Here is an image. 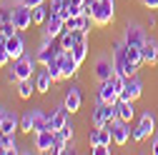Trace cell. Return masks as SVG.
<instances>
[{
  "label": "cell",
  "instance_id": "cell-18",
  "mask_svg": "<svg viewBox=\"0 0 158 155\" xmlns=\"http://www.w3.org/2000/svg\"><path fill=\"white\" fill-rule=\"evenodd\" d=\"M158 63V40L156 38H146L143 43V65H156Z\"/></svg>",
  "mask_w": 158,
  "mask_h": 155
},
{
  "label": "cell",
  "instance_id": "cell-29",
  "mask_svg": "<svg viewBox=\"0 0 158 155\" xmlns=\"http://www.w3.org/2000/svg\"><path fill=\"white\" fill-rule=\"evenodd\" d=\"M33 118H35V113H33V110H25V113L20 115V130H18V133L30 135V133H33Z\"/></svg>",
  "mask_w": 158,
  "mask_h": 155
},
{
  "label": "cell",
  "instance_id": "cell-1",
  "mask_svg": "<svg viewBox=\"0 0 158 155\" xmlns=\"http://www.w3.org/2000/svg\"><path fill=\"white\" fill-rule=\"evenodd\" d=\"M38 60L33 55H20L18 60H13V68H10V73H8V80L10 83H18V80H28V78H33L38 70Z\"/></svg>",
  "mask_w": 158,
  "mask_h": 155
},
{
  "label": "cell",
  "instance_id": "cell-38",
  "mask_svg": "<svg viewBox=\"0 0 158 155\" xmlns=\"http://www.w3.org/2000/svg\"><path fill=\"white\" fill-rule=\"evenodd\" d=\"M148 25H151V28H156V25H158V20H156V15H153V10H151V15H148Z\"/></svg>",
  "mask_w": 158,
  "mask_h": 155
},
{
  "label": "cell",
  "instance_id": "cell-12",
  "mask_svg": "<svg viewBox=\"0 0 158 155\" xmlns=\"http://www.w3.org/2000/svg\"><path fill=\"white\" fill-rule=\"evenodd\" d=\"M93 75H95V80H98V83H101V80H108V78L115 75V65H113V60H110L108 55H101V58L95 60Z\"/></svg>",
  "mask_w": 158,
  "mask_h": 155
},
{
  "label": "cell",
  "instance_id": "cell-28",
  "mask_svg": "<svg viewBox=\"0 0 158 155\" xmlns=\"http://www.w3.org/2000/svg\"><path fill=\"white\" fill-rule=\"evenodd\" d=\"M48 73H50V78H53V80L58 83V80H65V78H63V68H60V60H58V58H53V60L48 63V65H43Z\"/></svg>",
  "mask_w": 158,
  "mask_h": 155
},
{
  "label": "cell",
  "instance_id": "cell-17",
  "mask_svg": "<svg viewBox=\"0 0 158 155\" xmlns=\"http://www.w3.org/2000/svg\"><path fill=\"white\" fill-rule=\"evenodd\" d=\"M15 25H13V18H10V10L3 8L0 10V43H5L10 35H15Z\"/></svg>",
  "mask_w": 158,
  "mask_h": 155
},
{
  "label": "cell",
  "instance_id": "cell-23",
  "mask_svg": "<svg viewBox=\"0 0 158 155\" xmlns=\"http://www.w3.org/2000/svg\"><path fill=\"white\" fill-rule=\"evenodd\" d=\"M15 85H18V98H20V100H30V95H33V93H38V90H35V80H33V78H28V80H18Z\"/></svg>",
  "mask_w": 158,
  "mask_h": 155
},
{
  "label": "cell",
  "instance_id": "cell-25",
  "mask_svg": "<svg viewBox=\"0 0 158 155\" xmlns=\"http://www.w3.org/2000/svg\"><path fill=\"white\" fill-rule=\"evenodd\" d=\"M58 43H60L63 50H73V45L78 43V30H63L60 38H58Z\"/></svg>",
  "mask_w": 158,
  "mask_h": 155
},
{
  "label": "cell",
  "instance_id": "cell-16",
  "mask_svg": "<svg viewBox=\"0 0 158 155\" xmlns=\"http://www.w3.org/2000/svg\"><path fill=\"white\" fill-rule=\"evenodd\" d=\"M5 48H8V53H10L13 60H18L20 55H25V38H23V33L10 35L8 40H5Z\"/></svg>",
  "mask_w": 158,
  "mask_h": 155
},
{
  "label": "cell",
  "instance_id": "cell-4",
  "mask_svg": "<svg viewBox=\"0 0 158 155\" xmlns=\"http://www.w3.org/2000/svg\"><path fill=\"white\" fill-rule=\"evenodd\" d=\"M113 65H115V73H121L126 78H131V75L138 73V65H133L128 60V55H126V43L123 40L113 45Z\"/></svg>",
  "mask_w": 158,
  "mask_h": 155
},
{
  "label": "cell",
  "instance_id": "cell-13",
  "mask_svg": "<svg viewBox=\"0 0 158 155\" xmlns=\"http://www.w3.org/2000/svg\"><path fill=\"white\" fill-rule=\"evenodd\" d=\"M98 100L101 103H115L118 100V85L113 83V78L98 83Z\"/></svg>",
  "mask_w": 158,
  "mask_h": 155
},
{
  "label": "cell",
  "instance_id": "cell-37",
  "mask_svg": "<svg viewBox=\"0 0 158 155\" xmlns=\"http://www.w3.org/2000/svg\"><path fill=\"white\" fill-rule=\"evenodd\" d=\"M151 153H153V155H158V133L153 135V140H151Z\"/></svg>",
  "mask_w": 158,
  "mask_h": 155
},
{
  "label": "cell",
  "instance_id": "cell-3",
  "mask_svg": "<svg viewBox=\"0 0 158 155\" xmlns=\"http://www.w3.org/2000/svg\"><path fill=\"white\" fill-rule=\"evenodd\" d=\"M153 133H156V115L148 110V113H143V115H141L138 125H135V128H131V140H133V143H143V140H148V138H151Z\"/></svg>",
  "mask_w": 158,
  "mask_h": 155
},
{
  "label": "cell",
  "instance_id": "cell-33",
  "mask_svg": "<svg viewBox=\"0 0 158 155\" xmlns=\"http://www.w3.org/2000/svg\"><path fill=\"white\" fill-rule=\"evenodd\" d=\"M48 0H18V5H25V8H38V5H45Z\"/></svg>",
  "mask_w": 158,
  "mask_h": 155
},
{
  "label": "cell",
  "instance_id": "cell-6",
  "mask_svg": "<svg viewBox=\"0 0 158 155\" xmlns=\"http://www.w3.org/2000/svg\"><path fill=\"white\" fill-rule=\"evenodd\" d=\"M141 95H143V80H141L138 75L126 78V85H123V90H121L118 98H121V100H128V103H135Z\"/></svg>",
  "mask_w": 158,
  "mask_h": 155
},
{
  "label": "cell",
  "instance_id": "cell-22",
  "mask_svg": "<svg viewBox=\"0 0 158 155\" xmlns=\"http://www.w3.org/2000/svg\"><path fill=\"white\" fill-rule=\"evenodd\" d=\"M33 113H35V118H33V133H40V130L50 128V115L43 113V108H35Z\"/></svg>",
  "mask_w": 158,
  "mask_h": 155
},
{
  "label": "cell",
  "instance_id": "cell-35",
  "mask_svg": "<svg viewBox=\"0 0 158 155\" xmlns=\"http://www.w3.org/2000/svg\"><path fill=\"white\" fill-rule=\"evenodd\" d=\"M70 153H75V140L70 138V140H65V145H63V153L60 155H70Z\"/></svg>",
  "mask_w": 158,
  "mask_h": 155
},
{
  "label": "cell",
  "instance_id": "cell-8",
  "mask_svg": "<svg viewBox=\"0 0 158 155\" xmlns=\"http://www.w3.org/2000/svg\"><path fill=\"white\" fill-rule=\"evenodd\" d=\"M63 30H65V18L60 13H50V18H48L45 25H43V35L50 38V40H58Z\"/></svg>",
  "mask_w": 158,
  "mask_h": 155
},
{
  "label": "cell",
  "instance_id": "cell-20",
  "mask_svg": "<svg viewBox=\"0 0 158 155\" xmlns=\"http://www.w3.org/2000/svg\"><path fill=\"white\" fill-rule=\"evenodd\" d=\"M115 108H118V118H121V120L131 123V120L135 118V105H133V103H128V100H121V98H118V100H115Z\"/></svg>",
  "mask_w": 158,
  "mask_h": 155
},
{
  "label": "cell",
  "instance_id": "cell-14",
  "mask_svg": "<svg viewBox=\"0 0 158 155\" xmlns=\"http://www.w3.org/2000/svg\"><path fill=\"white\" fill-rule=\"evenodd\" d=\"M63 105H65L70 113H78V110H81V105H83V93H81V88H78V85H70V88L65 90Z\"/></svg>",
  "mask_w": 158,
  "mask_h": 155
},
{
  "label": "cell",
  "instance_id": "cell-7",
  "mask_svg": "<svg viewBox=\"0 0 158 155\" xmlns=\"http://www.w3.org/2000/svg\"><path fill=\"white\" fill-rule=\"evenodd\" d=\"M10 18H13V25L18 33H23L33 25V8H25V5H15L10 10Z\"/></svg>",
  "mask_w": 158,
  "mask_h": 155
},
{
  "label": "cell",
  "instance_id": "cell-27",
  "mask_svg": "<svg viewBox=\"0 0 158 155\" xmlns=\"http://www.w3.org/2000/svg\"><path fill=\"white\" fill-rule=\"evenodd\" d=\"M90 125H93V128H103V125H108V123H106V115H103V105H101V100L95 103V108H93V113H90Z\"/></svg>",
  "mask_w": 158,
  "mask_h": 155
},
{
  "label": "cell",
  "instance_id": "cell-10",
  "mask_svg": "<svg viewBox=\"0 0 158 155\" xmlns=\"http://www.w3.org/2000/svg\"><path fill=\"white\" fill-rule=\"evenodd\" d=\"M146 30L138 25V23H128L126 25V33H123V43L126 45H135V48H143V43H146Z\"/></svg>",
  "mask_w": 158,
  "mask_h": 155
},
{
  "label": "cell",
  "instance_id": "cell-32",
  "mask_svg": "<svg viewBox=\"0 0 158 155\" xmlns=\"http://www.w3.org/2000/svg\"><path fill=\"white\" fill-rule=\"evenodd\" d=\"M8 63H13V58H10L8 48H5V43H0V68H5Z\"/></svg>",
  "mask_w": 158,
  "mask_h": 155
},
{
  "label": "cell",
  "instance_id": "cell-24",
  "mask_svg": "<svg viewBox=\"0 0 158 155\" xmlns=\"http://www.w3.org/2000/svg\"><path fill=\"white\" fill-rule=\"evenodd\" d=\"M48 18H50V5H48V3L33 8V25H40V28H43Z\"/></svg>",
  "mask_w": 158,
  "mask_h": 155
},
{
  "label": "cell",
  "instance_id": "cell-26",
  "mask_svg": "<svg viewBox=\"0 0 158 155\" xmlns=\"http://www.w3.org/2000/svg\"><path fill=\"white\" fill-rule=\"evenodd\" d=\"M0 148H5L8 153H18V138H15V133H3V130H0Z\"/></svg>",
  "mask_w": 158,
  "mask_h": 155
},
{
  "label": "cell",
  "instance_id": "cell-15",
  "mask_svg": "<svg viewBox=\"0 0 158 155\" xmlns=\"http://www.w3.org/2000/svg\"><path fill=\"white\" fill-rule=\"evenodd\" d=\"M88 143H90V148H93V145H110V143H113L110 123L103 125V128H93V130L88 133Z\"/></svg>",
  "mask_w": 158,
  "mask_h": 155
},
{
  "label": "cell",
  "instance_id": "cell-30",
  "mask_svg": "<svg viewBox=\"0 0 158 155\" xmlns=\"http://www.w3.org/2000/svg\"><path fill=\"white\" fill-rule=\"evenodd\" d=\"M55 135H58L60 140H70L73 135H75V123H73V120H68V123H65V125H63L60 130L55 133Z\"/></svg>",
  "mask_w": 158,
  "mask_h": 155
},
{
  "label": "cell",
  "instance_id": "cell-19",
  "mask_svg": "<svg viewBox=\"0 0 158 155\" xmlns=\"http://www.w3.org/2000/svg\"><path fill=\"white\" fill-rule=\"evenodd\" d=\"M33 80H35V90L40 93V95H48V93H50V88H53V83H55L45 68H43V70H38V73L33 75Z\"/></svg>",
  "mask_w": 158,
  "mask_h": 155
},
{
  "label": "cell",
  "instance_id": "cell-34",
  "mask_svg": "<svg viewBox=\"0 0 158 155\" xmlns=\"http://www.w3.org/2000/svg\"><path fill=\"white\" fill-rule=\"evenodd\" d=\"M90 153H93V155H108V153H110V145H93Z\"/></svg>",
  "mask_w": 158,
  "mask_h": 155
},
{
  "label": "cell",
  "instance_id": "cell-39",
  "mask_svg": "<svg viewBox=\"0 0 158 155\" xmlns=\"http://www.w3.org/2000/svg\"><path fill=\"white\" fill-rule=\"evenodd\" d=\"M48 3H63V0H48Z\"/></svg>",
  "mask_w": 158,
  "mask_h": 155
},
{
  "label": "cell",
  "instance_id": "cell-9",
  "mask_svg": "<svg viewBox=\"0 0 158 155\" xmlns=\"http://www.w3.org/2000/svg\"><path fill=\"white\" fill-rule=\"evenodd\" d=\"M110 135H113V145L118 148H123L128 140H131V123L121 120V118H115L110 123Z\"/></svg>",
  "mask_w": 158,
  "mask_h": 155
},
{
  "label": "cell",
  "instance_id": "cell-36",
  "mask_svg": "<svg viewBox=\"0 0 158 155\" xmlns=\"http://www.w3.org/2000/svg\"><path fill=\"white\" fill-rule=\"evenodd\" d=\"M141 5L146 10H158V0H141Z\"/></svg>",
  "mask_w": 158,
  "mask_h": 155
},
{
  "label": "cell",
  "instance_id": "cell-2",
  "mask_svg": "<svg viewBox=\"0 0 158 155\" xmlns=\"http://www.w3.org/2000/svg\"><path fill=\"white\" fill-rule=\"evenodd\" d=\"M90 15H93V20L98 28H106L113 23V18H115V0H98V3L90 8Z\"/></svg>",
  "mask_w": 158,
  "mask_h": 155
},
{
  "label": "cell",
  "instance_id": "cell-21",
  "mask_svg": "<svg viewBox=\"0 0 158 155\" xmlns=\"http://www.w3.org/2000/svg\"><path fill=\"white\" fill-rule=\"evenodd\" d=\"M0 130H3V133H18V130H20V118H18L13 110H10V113H3Z\"/></svg>",
  "mask_w": 158,
  "mask_h": 155
},
{
  "label": "cell",
  "instance_id": "cell-31",
  "mask_svg": "<svg viewBox=\"0 0 158 155\" xmlns=\"http://www.w3.org/2000/svg\"><path fill=\"white\" fill-rule=\"evenodd\" d=\"M65 30H81V15H68L65 18Z\"/></svg>",
  "mask_w": 158,
  "mask_h": 155
},
{
  "label": "cell",
  "instance_id": "cell-11",
  "mask_svg": "<svg viewBox=\"0 0 158 155\" xmlns=\"http://www.w3.org/2000/svg\"><path fill=\"white\" fill-rule=\"evenodd\" d=\"M58 60H60V68H63V78H65V80H70V78L78 75V68H81V63L73 58L70 50H60V53H58Z\"/></svg>",
  "mask_w": 158,
  "mask_h": 155
},
{
  "label": "cell",
  "instance_id": "cell-5",
  "mask_svg": "<svg viewBox=\"0 0 158 155\" xmlns=\"http://www.w3.org/2000/svg\"><path fill=\"white\" fill-rule=\"evenodd\" d=\"M55 130H50V128H45V130H40V133H33V150L35 153H53V148H55Z\"/></svg>",
  "mask_w": 158,
  "mask_h": 155
}]
</instances>
